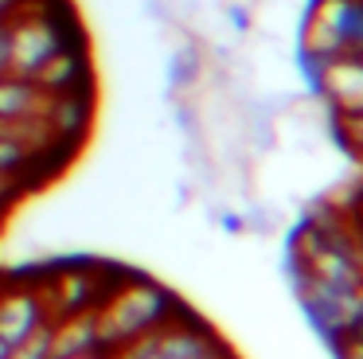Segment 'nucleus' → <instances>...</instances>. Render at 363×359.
<instances>
[{"instance_id":"obj_1","label":"nucleus","mask_w":363,"mask_h":359,"mask_svg":"<svg viewBox=\"0 0 363 359\" xmlns=\"http://www.w3.org/2000/svg\"><path fill=\"white\" fill-rule=\"evenodd\" d=\"M176 309H180V301H176V293L168 285H160L152 277L121 273L94 309L98 343H102V351L118 355L121 348H129L141 336H149L152 328H160Z\"/></svg>"},{"instance_id":"obj_2","label":"nucleus","mask_w":363,"mask_h":359,"mask_svg":"<svg viewBox=\"0 0 363 359\" xmlns=\"http://www.w3.org/2000/svg\"><path fill=\"white\" fill-rule=\"evenodd\" d=\"M293 51L301 74L336 55H363V0H308Z\"/></svg>"},{"instance_id":"obj_3","label":"nucleus","mask_w":363,"mask_h":359,"mask_svg":"<svg viewBox=\"0 0 363 359\" xmlns=\"http://www.w3.org/2000/svg\"><path fill=\"white\" fill-rule=\"evenodd\" d=\"M71 43H86L82 31L74 28V16L67 20V16L28 0L9 20V74L35 78L51 55H59Z\"/></svg>"},{"instance_id":"obj_4","label":"nucleus","mask_w":363,"mask_h":359,"mask_svg":"<svg viewBox=\"0 0 363 359\" xmlns=\"http://www.w3.org/2000/svg\"><path fill=\"white\" fill-rule=\"evenodd\" d=\"M118 359H235V351L227 340H219V332L207 320L180 304L160 328L121 348Z\"/></svg>"},{"instance_id":"obj_5","label":"nucleus","mask_w":363,"mask_h":359,"mask_svg":"<svg viewBox=\"0 0 363 359\" xmlns=\"http://www.w3.org/2000/svg\"><path fill=\"white\" fill-rule=\"evenodd\" d=\"M110 265L102 262H59L51 270L40 273V293H43V304H48V316L59 320V316H71V312H86V309H98L110 285L118 277H110Z\"/></svg>"},{"instance_id":"obj_6","label":"nucleus","mask_w":363,"mask_h":359,"mask_svg":"<svg viewBox=\"0 0 363 359\" xmlns=\"http://www.w3.org/2000/svg\"><path fill=\"white\" fill-rule=\"evenodd\" d=\"M293 289H297V301L305 309V316L313 320V328L324 340H336L344 332L363 328V293L359 289H332L320 281L305 277V273H293Z\"/></svg>"},{"instance_id":"obj_7","label":"nucleus","mask_w":363,"mask_h":359,"mask_svg":"<svg viewBox=\"0 0 363 359\" xmlns=\"http://www.w3.org/2000/svg\"><path fill=\"white\" fill-rule=\"evenodd\" d=\"M305 82L332 109V117L363 114V55H336L308 70Z\"/></svg>"},{"instance_id":"obj_8","label":"nucleus","mask_w":363,"mask_h":359,"mask_svg":"<svg viewBox=\"0 0 363 359\" xmlns=\"http://www.w3.org/2000/svg\"><path fill=\"white\" fill-rule=\"evenodd\" d=\"M94 86L86 90H67V94H48L40 117L48 125V137L51 145H63V148H79V140L90 133L94 125Z\"/></svg>"},{"instance_id":"obj_9","label":"nucleus","mask_w":363,"mask_h":359,"mask_svg":"<svg viewBox=\"0 0 363 359\" xmlns=\"http://www.w3.org/2000/svg\"><path fill=\"white\" fill-rule=\"evenodd\" d=\"M48 304L35 281H9L0 285V340L20 343L35 328L48 324Z\"/></svg>"},{"instance_id":"obj_10","label":"nucleus","mask_w":363,"mask_h":359,"mask_svg":"<svg viewBox=\"0 0 363 359\" xmlns=\"http://www.w3.org/2000/svg\"><path fill=\"white\" fill-rule=\"evenodd\" d=\"M43 94H67V90H86L94 86V67H90V47L71 43L59 55H51L40 67V74L32 78Z\"/></svg>"},{"instance_id":"obj_11","label":"nucleus","mask_w":363,"mask_h":359,"mask_svg":"<svg viewBox=\"0 0 363 359\" xmlns=\"http://www.w3.org/2000/svg\"><path fill=\"white\" fill-rule=\"evenodd\" d=\"M94 351H102V343H98V324H94V309L51 320V359L94 355Z\"/></svg>"},{"instance_id":"obj_12","label":"nucleus","mask_w":363,"mask_h":359,"mask_svg":"<svg viewBox=\"0 0 363 359\" xmlns=\"http://www.w3.org/2000/svg\"><path fill=\"white\" fill-rule=\"evenodd\" d=\"M332 137H336L340 153H344L352 164H359V168H363V114L336 117V121H332Z\"/></svg>"},{"instance_id":"obj_13","label":"nucleus","mask_w":363,"mask_h":359,"mask_svg":"<svg viewBox=\"0 0 363 359\" xmlns=\"http://www.w3.org/2000/svg\"><path fill=\"white\" fill-rule=\"evenodd\" d=\"M4 359H51V320L35 328L32 336H24L20 343H12Z\"/></svg>"},{"instance_id":"obj_14","label":"nucleus","mask_w":363,"mask_h":359,"mask_svg":"<svg viewBox=\"0 0 363 359\" xmlns=\"http://www.w3.org/2000/svg\"><path fill=\"white\" fill-rule=\"evenodd\" d=\"M328 348H332V355H336V359H363V328L328 340Z\"/></svg>"},{"instance_id":"obj_15","label":"nucleus","mask_w":363,"mask_h":359,"mask_svg":"<svg viewBox=\"0 0 363 359\" xmlns=\"http://www.w3.org/2000/svg\"><path fill=\"white\" fill-rule=\"evenodd\" d=\"M20 195H24V176H0V215H9Z\"/></svg>"},{"instance_id":"obj_16","label":"nucleus","mask_w":363,"mask_h":359,"mask_svg":"<svg viewBox=\"0 0 363 359\" xmlns=\"http://www.w3.org/2000/svg\"><path fill=\"white\" fill-rule=\"evenodd\" d=\"M24 4H28V0H0V28H9V20H12V16H16Z\"/></svg>"},{"instance_id":"obj_17","label":"nucleus","mask_w":363,"mask_h":359,"mask_svg":"<svg viewBox=\"0 0 363 359\" xmlns=\"http://www.w3.org/2000/svg\"><path fill=\"white\" fill-rule=\"evenodd\" d=\"M347 215H352V226H355V238H359V246H363V195H359V199H355V207L347 211Z\"/></svg>"},{"instance_id":"obj_18","label":"nucleus","mask_w":363,"mask_h":359,"mask_svg":"<svg viewBox=\"0 0 363 359\" xmlns=\"http://www.w3.org/2000/svg\"><path fill=\"white\" fill-rule=\"evenodd\" d=\"M9 74V28H0V78Z\"/></svg>"},{"instance_id":"obj_19","label":"nucleus","mask_w":363,"mask_h":359,"mask_svg":"<svg viewBox=\"0 0 363 359\" xmlns=\"http://www.w3.org/2000/svg\"><path fill=\"white\" fill-rule=\"evenodd\" d=\"M9 348H12V343H9V340H0V359L9 355Z\"/></svg>"},{"instance_id":"obj_20","label":"nucleus","mask_w":363,"mask_h":359,"mask_svg":"<svg viewBox=\"0 0 363 359\" xmlns=\"http://www.w3.org/2000/svg\"><path fill=\"white\" fill-rule=\"evenodd\" d=\"M67 359H102V351H94V355H67Z\"/></svg>"},{"instance_id":"obj_21","label":"nucleus","mask_w":363,"mask_h":359,"mask_svg":"<svg viewBox=\"0 0 363 359\" xmlns=\"http://www.w3.org/2000/svg\"><path fill=\"white\" fill-rule=\"evenodd\" d=\"M0 231H4V215H0Z\"/></svg>"},{"instance_id":"obj_22","label":"nucleus","mask_w":363,"mask_h":359,"mask_svg":"<svg viewBox=\"0 0 363 359\" xmlns=\"http://www.w3.org/2000/svg\"><path fill=\"white\" fill-rule=\"evenodd\" d=\"M359 293H363V285H359Z\"/></svg>"}]
</instances>
